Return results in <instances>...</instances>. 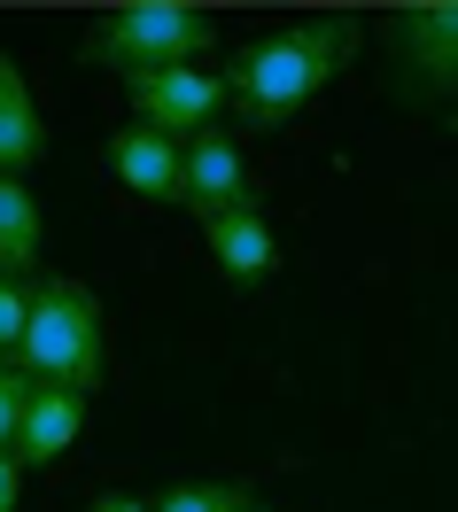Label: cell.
<instances>
[{
	"mask_svg": "<svg viewBox=\"0 0 458 512\" xmlns=\"http://www.w3.org/2000/svg\"><path fill=\"white\" fill-rule=\"evenodd\" d=\"M350 55H358V24H334V16L288 24V32L249 39V47L233 55L226 94H233V109H241L249 125H288L319 86H334V70L350 63Z\"/></svg>",
	"mask_w": 458,
	"mask_h": 512,
	"instance_id": "1",
	"label": "cell"
},
{
	"mask_svg": "<svg viewBox=\"0 0 458 512\" xmlns=\"http://www.w3.org/2000/svg\"><path fill=\"white\" fill-rule=\"evenodd\" d=\"M16 365H24L32 381H47V388H78V396H86V388L101 381V365H109V334H101L94 288H78V280H39Z\"/></svg>",
	"mask_w": 458,
	"mask_h": 512,
	"instance_id": "2",
	"label": "cell"
},
{
	"mask_svg": "<svg viewBox=\"0 0 458 512\" xmlns=\"http://www.w3.org/2000/svg\"><path fill=\"white\" fill-rule=\"evenodd\" d=\"M218 47V24L202 8H179V0H140V8H109L94 32H86V63H109L140 78V70H179L202 63Z\"/></svg>",
	"mask_w": 458,
	"mask_h": 512,
	"instance_id": "3",
	"label": "cell"
},
{
	"mask_svg": "<svg viewBox=\"0 0 458 512\" xmlns=\"http://www.w3.org/2000/svg\"><path fill=\"white\" fill-rule=\"evenodd\" d=\"M125 94H132V125H156V132H210V117L226 109V78H210V70L195 63H179V70H140V78H125Z\"/></svg>",
	"mask_w": 458,
	"mask_h": 512,
	"instance_id": "4",
	"label": "cell"
},
{
	"mask_svg": "<svg viewBox=\"0 0 458 512\" xmlns=\"http://www.w3.org/2000/svg\"><path fill=\"white\" fill-rule=\"evenodd\" d=\"M396 63H404V78H420L412 94H451L458 86V0L396 16Z\"/></svg>",
	"mask_w": 458,
	"mask_h": 512,
	"instance_id": "5",
	"label": "cell"
},
{
	"mask_svg": "<svg viewBox=\"0 0 458 512\" xmlns=\"http://www.w3.org/2000/svg\"><path fill=\"white\" fill-rule=\"evenodd\" d=\"M101 156H109V171H117V187L148 194V202H187V148H179L171 132L125 125V132H109Z\"/></svg>",
	"mask_w": 458,
	"mask_h": 512,
	"instance_id": "6",
	"label": "cell"
},
{
	"mask_svg": "<svg viewBox=\"0 0 458 512\" xmlns=\"http://www.w3.org/2000/svg\"><path fill=\"white\" fill-rule=\"evenodd\" d=\"M241 202H257V179H249V163H241V140L195 132V140H187V210L210 218V210H241Z\"/></svg>",
	"mask_w": 458,
	"mask_h": 512,
	"instance_id": "7",
	"label": "cell"
},
{
	"mask_svg": "<svg viewBox=\"0 0 458 512\" xmlns=\"http://www.w3.org/2000/svg\"><path fill=\"white\" fill-rule=\"evenodd\" d=\"M202 241H210V264L226 272L233 288H264V272H272V256H280V241H272V225H264L257 202L210 210V218H202Z\"/></svg>",
	"mask_w": 458,
	"mask_h": 512,
	"instance_id": "8",
	"label": "cell"
},
{
	"mask_svg": "<svg viewBox=\"0 0 458 512\" xmlns=\"http://www.w3.org/2000/svg\"><path fill=\"white\" fill-rule=\"evenodd\" d=\"M78 427H86V396L32 381V404H24V427H16V458H24V466H47V458H63V450L78 443Z\"/></svg>",
	"mask_w": 458,
	"mask_h": 512,
	"instance_id": "9",
	"label": "cell"
},
{
	"mask_svg": "<svg viewBox=\"0 0 458 512\" xmlns=\"http://www.w3.org/2000/svg\"><path fill=\"white\" fill-rule=\"evenodd\" d=\"M47 156V125H39V101L24 86L16 55H0V179H24Z\"/></svg>",
	"mask_w": 458,
	"mask_h": 512,
	"instance_id": "10",
	"label": "cell"
},
{
	"mask_svg": "<svg viewBox=\"0 0 458 512\" xmlns=\"http://www.w3.org/2000/svg\"><path fill=\"white\" fill-rule=\"evenodd\" d=\"M39 264V202L24 194V179H0V272L24 280Z\"/></svg>",
	"mask_w": 458,
	"mask_h": 512,
	"instance_id": "11",
	"label": "cell"
},
{
	"mask_svg": "<svg viewBox=\"0 0 458 512\" xmlns=\"http://www.w3.org/2000/svg\"><path fill=\"white\" fill-rule=\"evenodd\" d=\"M156 512H257L241 481H187V489H164Z\"/></svg>",
	"mask_w": 458,
	"mask_h": 512,
	"instance_id": "12",
	"label": "cell"
},
{
	"mask_svg": "<svg viewBox=\"0 0 458 512\" xmlns=\"http://www.w3.org/2000/svg\"><path fill=\"white\" fill-rule=\"evenodd\" d=\"M24 404H32V373L0 357V450H16V427H24Z\"/></svg>",
	"mask_w": 458,
	"mask_h": 512,
	"instance_id": "13",
	"label": "cell"
},
{
	"mask_svg": "<svg viewBox=\"0 0 458 512\" xmlns=\"http://www.w3.org/2000/svg\"><path fill=\"white\" fill-rule=\"evenodd\" d=\"M24 326H32V288L0 272V350H24Z\"/></svg>",
	"mask_w": 458,
	"mask_h": 512,
	"instance_id": "14",
	"label": "cell"
},
{
	"mask_svg": "<svg viewBox=\"0 0 458 512\" xmlns=\"http://www.w3.org/2000/svg\"><path fill=\"white\" fill-rule=\"evenodd\" d=\"M16 497H24V458L0 450V512H16Z\"/></svg>",
	"mask_w": 458,
	"mask_h": 512,
	"instance_id": "15",
	"label": "cell"
},
{
	"mask_svg": "<svg viewBox=\"0 0 458 512\" xmlns=\"http://www.w3.org/2000/svg\"><path fill=\"white\" fill-rule=\"evenodd\" d=\"M86 512H156V505H140V497H125V489H109V497H94Z\"/></svg>",
	"mask_w": 458,
	"mask_h": 512,
	"instance_id": "16",
	"label": "cell"
}]
</instances>
